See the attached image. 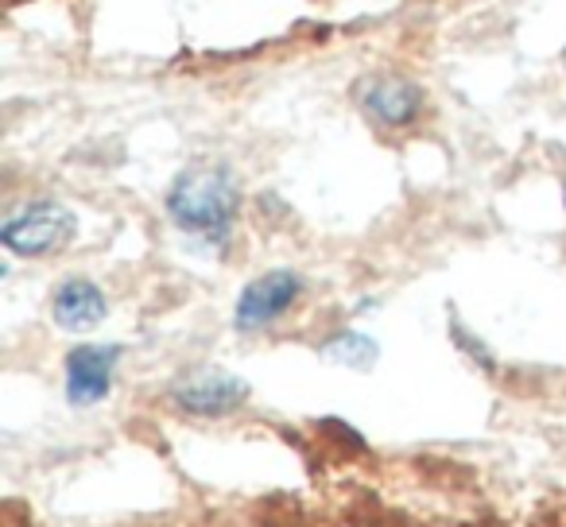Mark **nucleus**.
I'll use <instances>...</instances> for the list:
<instances>
[{
    "instance_id": "f257e3e1",
    "label": "nucleus",
    "mask_w": 566,
    "mask_h": 527,
    "mask_svg": "<svg viewBox=\"0 0 566 527\" xmlns=\"http://www.w3.org/2000/svg\"><path fill=\"white\" fill-rule=\"evenodd\" d=\"M167 213L182 233L221 241L237 218V182L226 167L195 164L175 179L167 194Z\"/></svg>"
},
{
    "instance_id": "f03ea898",
    "label": "nucleus",
    "mask_w": 566,
    "mask_h": 527,
    "mask_svg": "<svg viewBox=\"0 0 566 527\" xmlns=\"http://www.w3.org/2000/svg\"><path fill=\"white\" fill-rule=\"evenodd\" d=\"M74 236V213L59 202H35L9 218V225L0 229L4 249L17 256H48V252L63 249Z\"/></svg>"
},
{
    "instance_id": "7ed1b4c3",
    "label": "nucleus",
    "mask_w": 566,
    "mask_h": 527,
    "mask_svg": "<svg viewBox=\"0 0 566 527\" xmlns=\"http://www.w3.org/2000/svg\"><path fill=\"white\" fill-rule=\"evenodd\" d=\"M303 280L287 268H275L256 276L237 299V330H264L280 315L292 310V303L300 299Z\"/></svg>"
},
{
    "instance_id": "20e7f679",
    "label": "nucleus",
    "mask_w": 566,
    "mask_h": 527,
    "mask_svg": "<svg viewBox=\"0 0 566 527\" xmlns=\"http://www.w3.org/2000/svg\"><path fill=\"white\" fill-rule=\"evenodd\" d=\"M357 105L380 125H411L423 109V94L416 82L400 78V74H369L357 82Z\"/></svg>"
},
{
    "instance_id": "39448f33",
    "label": "nucleus",
    "mask_w": 566,
    "mask_h": 527,
    "mask_svg": "<svg viewBox=\"0 0 566 527\" xmlns=\"http://www.w3.org/2000/svg\"><path fill=\"white\" fill-rule=\"evenodd\" d=\"M117 361V346H78L66 354V396L74 408H90V403H102L109 396Z\"/></svg>"
},
{
    "instance_id": "423d86ee",
    "label": "nucleus",
    "mask_w": 566,
    "mask_h": 527,
    "mask_svg": "<svg viewBox=\"0 0 566 527\" xmlns=\"http://www.w3.org/2000/svg\"><path fill=\"white\" fill-rule=\"evenodd\" d=\"M249 400V384L229 372H195L175 388V403H179L187 415H202V419H218L237 411Z\"/></svg>"
},
{
    "instance_id": "0eeeda50",
    "label": "nucleus",
    "mask_w": 566,
    "mask_h": 527,
    "mask_svg": "<svg viewBox=\"0 0 566 527\" xmlns=\"http://www.w3.org/2000/svg\"><path fill=\"white\" fill-rule=\"evenodd\" d=\"M105 295L97 284H90V280H66L63 287L55 292V303H51V315H55V323L63 326V330H94V326L105 323Z\"/></svg>"
},
{
    "instance_id": "6e6552de",
    "label": "nucleus",
    "mask_w": 566,
    "mask_h": 527,
    "mask_svg": "<svg viewBox=\"0 0 566 527\" xmlns=\"http://www.w3.org/2000/svg\"><path fill=\"white\" fill-rule=\"evenodd\" d=\"M326 357H334V361H342V365H354V369H369V365L377 361V346H373L365 334L349 330L326 346Z\"/></svg>"
}]
</instances>
